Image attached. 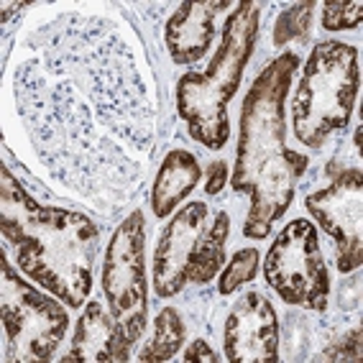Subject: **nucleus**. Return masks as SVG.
I'll return each instance as SVG.
<instances>
[{
  "label": "nucleus",
  "instance_id": "13",
  "mask_svg": "<svg viewBox=\"0 0 363 363\" xmlns=\"http://www.w3.org/2000/svg\"><path fill=\"white\" fill-rule=\"evenodd\" d=\"M200 179L202 167L195 156L184 149L169 151L159 172H156L154 189H151V210L156 218H167L174 213L177 205L182 200H187Z\"/></svg>",
  "mask_w": 363,
  "mask_h": 363
},
{
  "label": "nucleus",
  "instance_id": "11",
  "mask_svg": "<svg viewBox=\"0 0 363 363\" xmlns=\"http://www.w3.org/2000/svg\"><path fill=\"white\" fill-rule=\"evenodd\" d=\"M130 358V340L113 312L100 302H84L72 345L62 363H125Z\"/></svg>",
  "mask_w": 363,
  "mask_h": 363
},
{
  "label": "nucleus",
  "instance_id": "7",
  "mask_svg": "<svg viewBox=\"0 0 363 363\" xmlns=\"http://www.w3.org/2000/svg\"><path fill=\"white\" fill-rule=\"evenodd\" d=\"M264 279L286 305L323 312L330 297V274L325 266L318 230L310 220L286 223L264 259Z\"/></svg>",
  "mask_w": 363,
  "mask_h": 363
},
{
  "label": "nucleus",
  "instance_id": "5",
  "mask_svg": "<svg viewBox=\"0 0 363 363\" xmlns=\"http://www.w3.org/2000/svg\"><path fill=\"white\" fill-rule=\"evenodd\" d=\"M228 213L210 218L205 202H187L164 228L154 251L151 279L159 297L169 299L187 284H208L225 266Z\"/></svg>",
  "mask_w": 363,
  "mask_h": 363
},
{
  "label": "nucleus",
  "instance_id": "6",
  "mask_svg": "<svg viewBox=\"0 0 363 363\" xmlns=\"http://www.w3.org/2000/svg\"><path fill=\"white\" fill-rule=\"evenodd\" d=\"M3 284H0V310L6 328L11 358L21 363L52 361L54 350L65 340L69 318L59 299L49 297L33 284L23 281L13 266L3 261Z\"/></svg>",
  "mask_w": 363,
  "mask_h": 363
},
{
  "label": "nucleus",
  "instance_id": "1",
  "mask_svg": "<svg viewBox=\"0 0 363 363\" xmlns=\"http://www.w3.org/2000/svg\"><path fill=\"white\" fill-rule=\"evenodd\" d=\"M299 57L284 52L253 79L240 108V136L230 184L251 195L243 235L264 240L292 205L297 179L305 174L307 156L286 149L284 100L292 87Z\"/></svg>",
  "mask_w": 363,
  "mask_h": 363
},
{
  "label": "nucleus",
  "instance_id": "8",
  "mask_svg": "<svg viewBox=\"0 0 363 363\" xmlns=\"http://www.w3.org/2000/svg\"><path fill=\"white\" fill-rule=\"evenodd\" d=\"M143 243H146L143 215L141 210H136L116 228L111 243L105 248L103 274H100L108 310L123 328L130 345H136L146 330V310H149Z\"/></svg>",
  "mask_w": 363,
  "mask_h": 363
},
{
  "label": "nucleus",
  "instance_id": "12",
  "mask_svg": "<svg viewBox=\"0 0 363 363\" xmlns=\"http://www.w3.org/2000/svg\"><path fill=\"white\" fill-rule=\"evenodd\" d=\"M238 3L205 0V3H182L164 28V41L174 65H192L208 57L218 18L225 11H235Z\"/></svg>",
  "mask_w": 363,
  "mask_h": 363
},
{
  "label": "nucleus",
  "instance_id": "18",
  "mask_svg": "<svg viewBox=\"0 0 363 363\" xmlns=\"http://www.w3.org/2000/svg\"><path fill=\"white\" fill-rule=\"evenodd\" d=\"M323 358L328 361H358L361 358V330H350L337 345H333Z\"/></svg>",
  "mask_w": 363,
  "mask_h": 363
},
{
  "label": "nucleus",
  "instance_id": "10",
  "mask_svg": "<svg viewBox=\"0 0 363 363\" xmlns=\"http://www.w3.org/2000/svg\"><path fill=\"white\" fill-rule=\"evenodd\" d=\"M223 350L230 363L279 361V318L264 294H243L228 312L223 325Z\"/></svg>",
  "mask_w": 363,
  "mask_h": 363
},
{
  "label": "nucleus",
  "instance_id": "3",
  "mask_svg": "<svg viewBox=\"0 0 363 363\" xmlns=\"http://www.w3.org/2000/svg\"><path fill=\"white\" fill-rule=\"evenodd\" d=\"M261 11L256 3H238L225 18L220 46L205 72H187L177 82V113L187 123L189 136L205 149L220 151L230 136L228 103L238 90L259 36Z\"/></svg>",
  "mask_w": 363,
  "mask_h": 363
},
{
  "label": "nucleus",
  "instance_id": "19",
  "mask_svg": "<svg viewBox=\"0 0 363 363\" xmlns=\"http://www.w3.org/2000/svg\"><path fill=\"white\" fill-rule=\"evenodd\" d=\"M228 182V164L225 162H213L208 167V179H205V192L208 195H218Z\"/></svg>",
  "mask_w": 363,
  "mask_h": 363
},
{
  "label": "nucleus",
  "instance_id": "9",
  "mask_svg": "<svg viewBox=\"0 0 363 363\" xmlns=\"http://www.w3.org/2000/svg\"><path fill=\"white\" fill-rule=\"evenodd\" d=\"M307 213L335 240L337 272H356L363 264V174L361 169H340L328 187L305 200Z\"/></svg>",
  "mask_w": 363,
  "mask_h": 363
},
{
  "label": "nucleus",
  "instance_id": "4",
  "mask_svg": "<svg viewBox=\"0 0 363 363\" xmlns=\"http://www.w3.org/2000/svg\"><path fill=\"white\" fill-rule=\"evenodd\" d=\"M358 95V49L343 41H320L305 62L292 98L297 141L320 149L325 138L350 123Z\"/></svg>",
  "mask_w": 363,
  "mask_h": 363
},
{
  "label": "nucleus",
  "instance_id": "2",
  "mask_svg": "<svg viewBox=\"0 0 363 363\" xmlns=\"http://www.w3.org/2000/svg\"><path fill=\"white\" fill-rule=\"evenodd\" d=\"M3 235L16 246V264L28 279L67 307H84L100 238L87 215L36 202L23 223Z\"/></svg>",
  "mask_w": 363,
  "mask_h": 363
},
{
  "label": "nucleus",
  "instance_id": "20",
  "mask_svg": "<svg viewBox=\"0 0 363 363\" xmlns=\"http://www.w3.org/2000/svg\"><path fill=\"white\" fill-rule=\"evenodd\" d=\"M184 361L187 363H218L220 358H218V353H215L213 348H210L205 340H195L192 345H187V350H184Z\"/></svg>",
  "mask_w": 363,
  "mask_h": 363
},
{
  "label": "nucleus",
  "instance_id": "16",
  "mask_svg": "<svg viewBox=\"0 0 363 363\" xmlns=\"http://www.w3.org/2000/svg\"><path fill=\"white\" fill-rule=\"evenodd\" d=\"M312 11H315V3L307 0V3H297L289 11L277 18V26H274V44L284 46L286 41L299 39L310 31V21H312Z\"/></svg>",
  "mask_w": 363,
  "mask_h": 363
},
{
  "label": "nucleus",
  "instance_id": "15",
  "mask_svg": "<svg viewBox=\"0 0 363 363\" xmlns=\"http://www.w3.org/2000/svg\"><path fill=\"white\" fill-rule=\"evenodd\" d=\"M256 274H259V251H256V248H240V251H235L233 259L220 269L218 292H220L223 297L238 292L240 286L248 284Z\"/></svg>",
  "mask_w": 363,
  "mask_h": 363
},
{
  "label": "nucleus",
  "instance_id": "17",
  "mask_svg": "<svg viewBox=\"0 0 363 363\" xmlns=\"http://www.w3.org/2000/svg\"><path fill=\"white\" fill-rule=\"evenodd\" d=\"M363 21L361 0H330L323 6V28L325 31H350Z\"/></svg>",
  "mask_w": 363,
  "mask_h": 363
},
{
  "label": "nucleus",
  "instance_id": "14",
  "mask_svg": "<svg viewBox=\"0 0 363 363\" xmlns=\"http://www.w3.org/2000/svg\"><path fill=\"white\" fill-rule=\"evenodd\" d=\"M184 345V323H182V315L174 307H164L159 315H156L154 323V335L151 340L141 348L138 353V361L143 363H162L174 358L179 353V348Z\"/></svg>",
  "mask_w": 363,
  "mask_h": 363
}]
</instances>
